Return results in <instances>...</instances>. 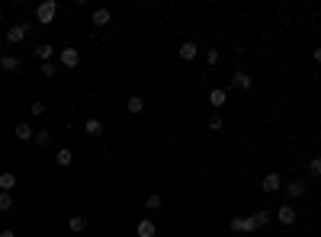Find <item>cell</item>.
I'll list each match as a JSON object with an SVG mask.
<instances>
[{"label":"cell","instance_id":"obj_1","mask_svg":"<svg viewBox=\"0 0 321 237\" xmlns=\"http://www.w3.org/2000/svg\"><path fill=\"white\" fill-rule=\"evenodd\" d=\"M55 13H58V3L55 0H45V3H39V10H35V20L39 23H52Z\"/></svg>","mask_w":321,"mask_h":237},{"label":"cell","instance_id":"obj_2","mask_svg":"<svg viewBox=\"0 0 321 237\" xmlns=\"http://www.w3.org/2000/svg\"><path fill=\"white\" fill-rule=\"evenodd\" d=\"M29 29H32L29 23H20V26H10V29H7V45H20V42L26 39V32H29Z\"/></svg>","mask_w":321,"mask_h":237},{"label":"cell","instance_id":"obj_3","mask_svg":"<svg viewBox=\"0 0 321 237\" xmlns=\"http://www.w3.org/2000/svg\"><path fill=\"white\" fill-rule=\"evenodd\" d=\"M257 228H260L257 215H251V218H232V231H241V234H247V231H257Z\"/></svg>","mask_w":321,"mask_h":237},{"label":"cell","instance_id":"obj_4","mask_svg":"<svg viewBox=\"0 0 321 237\" xmlns=\"http://www.w3.org/2000/svg\"><path fill=\"white\" fill-rule=\"evenodd\" d=\"M286 186V192H289V199H302L308 192V183L305 180H289V183H283Z\"/></svg>","mask_w":321,"mask_h":237},{"label":"cell","instance_id":"obj_5","mask_svg":"<svg viewBox=\"0 0 321 237\" xmlns=\"http://www.w3.org/2000/svg\"><path fill=\"white\" fill-rule=\"evenodd\" d=\"M58 58H61V64L64 68H77V64H81V52H77V48H61V54H58Z\"/></svg>","mask_w":321,"mask_h":237},{"label":"cell","instance_id":"obj_6","mask_svg":"<svg viewBox=\"0 0 321 237\" xmlns=\"http://www.w3.org/2000/svg\"><path fill=\"white\" fill-rule=\"evenodd\" d=\"M260 186H263V192H280L283 189V176L280 173H266Z\"/></svg>","mask_w":321,"mask_h":237},{"label":"cell","instance_id":"obj_7","mask_svg":"<svg viewBox=\"0 0 321 237\" xmlns=\"http://www.w3.org/2000/svg\"><path fill=\"white\" fill-rule=\"evenodd\" d=\"M228 83H232V87H238V90H251V87H254L251 74H244V71H234V74H232V80H228Z\"/></svg>","mask_w":321,"mask_h":237},{"label":"cell","instance_id":"obj_8","mask_svg":"<svg viewBox=\"0 0 321 237\" xmlns=\"http://www.w3.org/2000/svg\"><path fill=\"white\" fill-rule=\"evenodd\" d=\"M209 103H212L215 109H222V106L228 103V93H225L222 87H212V90H209Z\"/></svg>","mask_w":321,"mask_h":237},{"label":"cell","instance_id":"obj_9","mask_svg":"<svg viewBox=\"0 0 321 237\" xmlns=\"http://www.w3.org/2000/svg\"><path fill=\"white\" fill-rule=\"evenodd\" d=\"M180 58H183V61H193V58H196L199 54V48H196V42H183V45H180Z\"/></svg>","mask_w":321,"mask_h":237},{"label":"cell","instance_id":"obj_10","mask_svg":"<svg viewBox=\"0 0 321 237\" xmlns=\"http://www.w3.org/2000/svg\"><path fill=\"white\" fill-rule=\"evenodd\" d=\"M84 132H87L90 138H100L103 135V122L100 119H87V122H84Z\"/></svg>","mask_w":321,"mask_h":237},{"label":"cell","instance_id":"obj_11","mask_svg":"<svg viewBox=\"0 0 321 237\" xmlns=\"http://www.w3.org/2000/svg\"><path fill=\"white\" fill-rule=\"evenodd\" d=\"M276 218H280V224H292L295 221V209H292V205H280Z\"/></svg>","mask_w":321,"mask_h":237},{"label":"cell","instance_id":"obj_12","mask_svg":"<svg viewBox=\"0 0 321 237\" xmlns=\"http://www.w3.org/2000/svg\"><path fill=\"white\" fill-rule=\"evenodd\" d=\"M135 234H138V237H154V234H157V228H154V221H148V218H145V221H138V228H135Z\"/></svg>","mask_w":321,"mask_h":237},{"label":"cell","instance_id":"obj_13","mask_svg":"<svg viewBox=\"0 0 321 237\" xmlns=\"http://www.w3.org/2000/svg\"><path fill=\"white\" fill-rule=\"evenodd\" d=\"M0 68L3 71H20V58H16V54H3V58H0Z\"/></svg>","mask_w":321,"mask_h":237},{"label":"cell","instance_id":"obj_14","mask_svg":"<svg viewBox=\"0 0 321 237\" xmlns=\"http://www.w3.org/2000/svg\"><path fill=\"white\" fill-rule=\"evenodd\" d=\"M52 54H55V48L48 45V42H42V45H39V48H35V58H39V61H42V64H45V61H48V58H52Z\"/></svg>","mask_w":321,"mask_h":237},{"label":"cell","instance_id":"obj_15","mask_svg":"<svg viewBox=\"0 0 321 237\" xmlns=\"http://www.w3.org/2000/svg\"><path fill=\"white\" fill-rule=\"evenodd\" d=\"M13 186H16V176L10 173V170H7V173H0V192H10Z\"/></svg>","mask_w":321,"mask_h":237},{"label":"cell","instance_id":"obj_16","mask_svg":"<svg viewBox=\"0 0 321 237\" xmlns=\"http://www.w3.org/2000/svg\"><path fill=\"white\" fill-rule=\"evenodd\" d=\"M93 26H110V10L106 7L93 10Z\"/></svg>","mask_w":321,"mask_h":237},{"label":"cell","instance_id":"obj_17","mask_svg":"<svg viewBox=\"0 0 321 237\" xmlns=\"http://www.w3.org/2000/svg\"><path fill=\"white\" fill-rule=\"evenodd\" d=\"M13 132H16V138H20V141H29V138H32V129H29V122H20Z\"/></svg>","mask_w":321,"mask_h":237},{"label":"cell","instance_id":"obj_18","mask_svg":"<svg viewBox=\"0 0 321 237\" xmlns=\"http://www.w3.org/2000/svg\"><path fill=\"white\" fill-rule=\"evenodd\" d=\"M125 109H129L132 115H135V112H142V109H145V100H142V96H132V100L125 103Z\"/></svg>","mask_w":321,"mask_h":237},{"label":"cell","instance_id":"obj_19","mask_svg":"<svg viewBox=\"0 0 321 237\" xmlns=\"http://www.w3.org/2000/svg\"><path fill=\"white\" fill-rule=\"evenodd\" d=\"M55 160H58V167H68V163L74 160V154H71L68 148H61V151H58V154H55Z\"/></svg>","mask_w":321,"mask_h":237},{"label":"cell","instance_id":"obj_20","mask_svg":"<svg viewBox=\"0 0 321 237\" xmlns=\"http://www.w3.org/2000/svg\"><path fill=\"white\" fill-rule=\"evenodd\" d=\"M145 209H151V211H157L161 209V196H157V192H151L148 199H145Z\"/></svg>","mask_w":321,"mask_h":237},{"label":"cell","instance_id":"obj_21","mask_svg":"<svg viewBox=\"0 0 321 237\" xmlns=\"http://www.w3.org/2000/svg\"><path fill=\"white\" fill-rule=\"evenodd\" d=\"M13 209V196L10 192H0V211H10Z\"/></svg>","mask_w":321,"mask_h":237},{"label":"cell","instance_id":"obj_22","mask_svg":"<svg viewBox=\"0 0 321 237\" xmlns=\"http://www.w3.org/2000/svg\"><path fill=\"white\" fill-rule=\"evenodd\" d=\"M71 231H77V234H81V231H87V221H84L81 215H74V218H71Z\"/></svg>","mask_w":321,"mask_h":237},{"label":"cell","instance_id":"obj_23","mask_svg":"<svg viewBox=\"0 0 321 237\" xmlns=\"http://www.w3.org/2000/svg\"><path fill=\"white\" fill-rule=\"evenodd\" d=\"M308 173H312V176H321V157H312V163H308Z\"/></svg>","mask_w":321,"mask_h":237},{"label":"cell","instance_id":"obj_24","mask_svg":"<svg viewBox=\"0 0 321 237\" xmlns=\"http://www.w3.org/2000/svg\"><path fill=\"white\" fill-rule=\"evenodd\" d=\"M219 58H222V54L215 52V48H209V52H205V61H209V68H212V64H219Z\"/></svg>","mask_w":321,"mask_h":237},{"label":"cell","instance_id":"obj_25","mask_svg":"<svg viewBox=\"0 0 321 237\" xmlns=\"http://www.w3.org/2000/svg\"><path fill=\"white\" fill-rule=\"evenodd\" d=\"M55 64H52V61H45V64H42V77H55Z\"/></svg>","mask_w":321,"mask_h":237},{"label":"cell","instance_id":"obj_26","mask_svg":"<svg viewBox=\"0 0 321 237\" xmlns=\"http://www.w3.org/2000/svg\"><path fill=\"white\" fill-rule=\"evenodd\" d=\"M209 129H212V132H222V129H225V122H222L219 115H215V119H212V122H209Z\"/></svg>","mask_w":321,"mask_h":237},{"label":"cell","instance_id":"obj_27","mask_svg":"<svg viewBox=\"0 0 321 237\" xmlns=\"http://www.w3.org/2000/svg\"><path fill=\"white\" fill-rule=\"evenodd\" d=\"M32 115H45V103H32Z\"/></svg>","mask_w":321,"mask_h":237},{"label":"cell","instance_id":"obj_28","mask_svg":"<svg viewBox=\"0 0 321 237\" xmlns=\"http://www.w3.org/2000/svg\"><path fill=\"white\" fill-rule=\"evenodd\" d=\"M35 141H39V144H48V141H52V135H48V132H39V135H35Z\"/></svg>","mask_w":321,"mask_h":237},{"label":"cell","instance_id":"obj_29","mask_svg":"<svg viewBox=\"0 0 321 237\" xmlns=\"http://www.w3.org/2000/svg\"><path fill=\"white\" fill-rule=\"evenodd\" d=\"M315 64H321V48H315Z\"/></svg>","mask_w":321,"mask_h":237},{"label":"cell","instance_id":"obj_30","mask_svg":"<svg viewBox=\"0 0 321 237\" xmlns=\"http://www.w3.org/2000/svg\"><path fill=\"white\" fill-rule=\"evenodd\" d=\"M0 237H16V234H13V231H0Z\"/></svg>","mask_w":321,"mask_h":237},{"label":"cell","instance_id":"obj_31","mask_svg":"<svg viewBox=\"0 0 321 237\" xmlns=\"http://www.w3.org/2000/svg\"><path fill=\"white\" fill-rule=\"evenodd\" d=\"M0 23H3V13H0Z\"/></svg>","mask_w":321,"mask_h":237}]
</instances>
